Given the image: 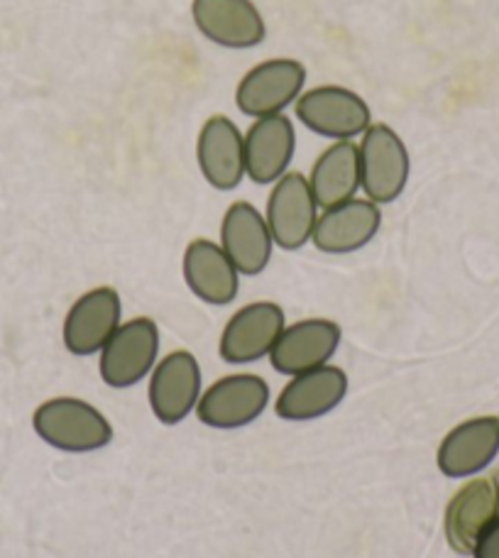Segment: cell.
Returning a JSON list of instances; mask_svg holds the SVG:
<instances>
[{
    "instance_id": "obj_9",
    "label": "cell",
    "mask_w": 499,
    "mask_h": 558,
    "mask_svg": "<svg viewBox=\"0 0 499 558\" xmlns=\"http://www.w3.org/2000/svg\"><path fill=\"white\" fill-rule=\"evenodd\" d=\"M269 387L257 375H228L214 383L196 404L198 422L211 428H243L263 416Z\"/></svg>"
},
{
    "instance_id": "obj_20",
    "label": "cell",
    "mask_w": 499,
    "mask_h": 558,
    "mask_svg": "<svg viewBox=\"0 0 499 558\" xmlns=\"http://www.w3.org/2000/svg\"><path fill=\"white\" fill-rule=\"evenodd\" d=\"M499 453V418L477 416L458 424L438 446V468L448 477L483 473Z\"/></svg>"
},
{
    "instance_id": "obj_10",
    "label": "cell",
    "mask_w": 499,
    "mask_h": 558,
    "mask_svg": "<svg viewBox=\"0 0 499 558\" xmlns=\"http://www.w3.org/2000/svg\"><path fill=\"white\" fill-rule=\"evenodd\" d=\"M149 407L159 422L174 426L202 400V367L188 351H174L157 361L149 377Z\"/></svg>"
},
{
    "instance_id": "obj_8",
    "label": "cell",
    "mask_w": 499,
    "mask_h": 558,
    "mask_svg": "<svg viewBox=\"0 0 499 558\" xmlns=\"http://www.w3.org/2000/svg\"><path fill=\"white\" fill-rule=\"evenodd\" d=\"M287 326L284 308L275 302H253L231 316L226 324L218 353L231 365H249L269 357Z\"/></svg>"
},
{
    "instance_id": "obj_15",
    "label": "cell",
    "mask_w": 499,
    "mask_h": 558,
    "mask_svg": "<svg viewBox=\"0 0 499 558\" xmlns=\"http://www.w3.org/2000/svg\"><path fill=\"white\" fill-rule=\"evenodd\" d=\"M296 128L287 113L257 118L245 131V174L249 182L269 186L292 172Z\"/></svg>"
},
{
    "instance_id": "obj_13",
    "label": "cell",
    "mask_w": 499,
    "mask_h": 558,
    "mask_svg": "<svg viewBox=\"0 0 499 558\" xmlns=\"http://www.w3.org/2000/svg\"><path fill=\"white\" fill-rule=\"evenodd\" d=\"M196 162L208 184L233 192L245 174V133L228 116H211L196 137Z\"/></svg>"
},
{
    "instance_id": "obj_19",
    "label": "cell",
    "mask_w": 499,
    "mask_h": 558,
    "mask_svg": "<svg viewBox=\"0 0 499 558\" xmlns=\"http://www.w3.org/2000/svg\"><path fill=\"white\" fill-rule=\"evenodd\" d=\"M182 272L192 294L211 306L231 304L241 289L238 267L226 255L221 243L208 241V238H196L186 245Z\"/></svg>"
},
{
    "instance_id": "obj_7",
    "label": "cell",
    "mask_w": 499,
    "mask_h": 558,
    "mask_svg": "<svg viewBox=\"0 0 499 558\" xmlns=\"http://www.w3.org/2000/svg\"><path fill=\"white\" fill-rule=\"evenodd\" d=\"M123 324V302L113 287L88 289L69 308L64 318V345L78 357H88L104 351L113 333Z\"/></svg>"
},
{
    "instance_id": "obj_12",
    "label": "cell",
    "mask_w": 499,
    "mask_h": 558,
    "mask_svg": "<svg viewBox=\"0 0 499 558\" xmlns=\"http://www.w3.org/2000/svg\"><path fill=\"white\" fill-rule=\"evenodd\" d=\"M341 338V326L331 318H304V322L284 326L282 336L269 353V363L279 375L289 377L316 371V367L331 363Z\"/></svg>"
},
{
    "instance_id": "obj_3",
    "label": "cell",
    "mask_w": 499,
    "mask_h": 558,
    "mask_svg": "<svg viewBox=\"0 0 499 558\" xmlns=\"http://www.w3.org/2000/svg\"><path fill=\"white\" fill-rule=\"evenodd\" d=\"M361 157V189L377 206L392 204L404 194L412 174L406 143L392 125L373 123L357 140Z\"/></svg>"
},
{
    "instance_id": "obj_5",
    "label": "cell",
    "mask_w": 499,
    "mask_h": 558,
    "mask_svg": "<svg viewBox=\"0 0 499 558\" xmlns=\"http://www.w3.org/2000/svg\"><path fill=\"white\" fill-rule=\"evenodd\" d=\"M159 357V328L147 316L130 318L98 353V371L113 390H127L153 375Z\"/></svg>"
},
{
    "instance_id": "obj_22",
    "label": "cell",
    "mask_w": 499,
    "mask_h": 558,
    "mask_svg": "<svg viewBox=\"0 0 499 558\" xmlns=\"http://www.w3.org/2000/svg\"><path fill=\"white\" fill-rule=\"evenodd\" d=\"M473 556L475 558H499V520L480 536V539H477Z\"/></svg>"
},
{
    "instance_id": "obj_14",
    "label": "cell",
    "mask_w": 499,
    "mask_h": 558,
    "mask_svg": "<svg viewBox=\"0 0 499 558\" xmlns=\"http://www.w3.org/2000/svg\"><path fill=\"white\" fill-rule=\"evenodd\" d=\"M499 520V473L475 477L453 495L446 510V539L458 554H473L480 536Z\"/></svg>"
},
{
    "instance_id": "obj_17",
    "label": "cell",
    "mask_w": 499,
    "mask_h": 558,
    "mask_svg": "<svg viewBox=\"0 0 499 558\" xmlns=\"http://www.w3.org/2000/svg\"><path fill=\"white\" fill-rule=\"evenodd\" d=\"M348 395V375L336 365L294 375L279 392L275 412L284 422H314L333 412Z\"/></svg>"
},
{
    "instance_id": "obj_2",
    "label": "cell",
    "mask_w": 499,
    "mask_h": 558,
    "mask_svg": "<svg viewBox=\"0 0 499 558\" xmlns=\"http://www.w3.org/2000/svg\"><path fill=\"white\" fill-rule=\"evenodd\" d=\"M33 426L45 444L66 453L101 451L113 441V426L94 404L76 397H54L37 407Z\"/></svg>"
},
{
    "instance_id": "obj_16",
    "label": "cell",
    "mask_w": 499,
    "mask_h": 558,
    "mask_svg": "<svg viewBox=\"0 0 499 558\" xmlns=\"http://www.w3.org/2000/svg\"><path fill=\"white\" fill-rule=\"evenodd\" d=\"M382 211L370 198H351L318 214L312 243L326 255H351L363 251L379 233Z\"/></svg>"
},
{
    "instance_id": "obj_18",
    "label": "cell",
    "mask_w": 499,
    "mask_h": 558,
    "mask_svg": "<svg viewBox=\"0 0 499 558\" xmlns=\"http://www.w3.org/2000/svg\"><path fill=\"white\" fill-rule=\"evenodd\" d=\"M221 247L241 275H263L275 253V238L269 233L265 214L247 202L228 206L221 221Z\"/></svg>"
},
{
    "instance_id": "obj_6",
    "label": "cell",
    "mask_w": 499,
    "mask_h": 558,
    "mask_svg": "<svg viewBox=\"0 0 499 558\" xmlns=\"http://www.w3.org/2000/svg\"><path fill=\"white\" fill-rule=\"evenodd\" d=\"M265 218L275 245L282 251H299V247L312 243L318 221V204L306 174L287 172L272 184Z\"/></svg>"
},
{
    "instance_id": "obj_11",
    "label": "cell",
    "mask_w": 499,
    "mask_h": 558,
    "mask_svg": "<svg viewBox=\"0 0 499 558\" xmlns=\"http://www.w3.org/2000/svg\"><path fill=\"white\" fill-rule=\"evenodd\" d=\"M192 20L204 39L223 49H255L267 37L265 17L253 0H194Z\"/></svg>"
},
{
    "instance_id": "obj_21",
    "label": "cell",
    "mask_w": 499,
    "mask_h": 558,
    "mask_svg": "<svg viewBox=\"0 0 499 558\" xmlns=\"http://www.w3.org/2000/svg\"><path fill=\"white\" fill-rule=\"evenodd\" d=\"M308 186L321 211L345 204L361 192V157L357 143H331L308 172Z\"/></svg>"
},
{
    "instance_id": "obj_4",
    "label": "cell",
    "mask_w": 499,
    "mask_h": 558,
    "mask_svg": "<svg viewBox=\"0 0 499 558\" xmlns=\"http://www.w3.org/2000/svg\"><path fill=\"white\" fill-rule=\"evenodd\" d=\"M306 66L292 57H275L255 64L235 86V106L243 116H282L306 92Z\"/></svg>"
},
{
    "instance_id": "obj_1",
    "label": "cell",
    "mask_w": 499,
    "mask_h": 558,
    "mask_svg": "<svg viewBox=\"0 0 499 558\" xmlns=\"http://www.w3.org/2000/svg\"><path fill=\"white\" fill-rule=\"evenodd\" d=\"M296 121L331 143H357L373 125V108L353 88L321 84L306 88L294 106Z\"/></svg>"
}]
</instances>
